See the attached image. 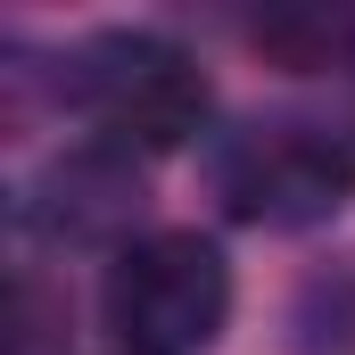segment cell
Masks as SVG:
<instances>
[{"label":"cell","instance_id":"cell-3","mask_svg":"<svg viewBox=\"0 0 355 355\" xmlns=\"http://www.w3.org/2000/svg\"><path fill=\"white\" fill-rule=\"evenodd\" d=\"M215 190L240 223L306 232V223H331L355 198V149H339L314 124H257L215 157Z\"/></svg>","mask_w":355,"mask_h":355},{"label":"cell","instance_id":"cell-5","mask_svg":"<svg viewBox=\"0 0 355 355\" xmlns=\"http://www.w3.org/2000/svg\"><path fill=\"white\" fill-rule=\"evenodd\" d=\"M116 355H132V347H116Z\"/></svg>","mask_w":355,"mask_h":355},{"label":"cell","instance_id":"cell-4","mask_svg":"<svg viewBox=\"0 0 355 355\" xmlns=\"http://www.w3.org/2000/svg\"><path fill=\"white\" fill-rule=\"evenodd\" d=\"M248 42L272 67H289V75H339V67H355V8L289 0V8H265L248 25Z\"/></svg>","mask_w":355,"mask_h":355},{"label":"cell","instance_id":"cell-2","mask_svg":"<svg viewBox=\"0 0 355 355\" xmlns=\"http://www.w3.org/2000/svg\"><path fill=\"white\" fill-rule=\"evenodd\" d=\"M75 107L116 149H182L207 124L215 83L182 42L124 25V33H99L75 50Z\"/></svg>","mask_w":355,"mask_h":355},{"label":"cell","instance_id":"cell-1","mask_svg":"<svg viewBox=\"0 0 355 355\" xmlns=\"http://www.w3.org/2000/svg\"><path fill=\"white\" fill-rule=\"evenodd\" d=\"M232 322V265L198 232L124 240L107 265V331L132 355H207Z\"/></svg>","mask_w":355,"mask_h":355}]
</instances>
